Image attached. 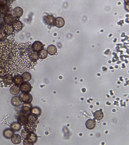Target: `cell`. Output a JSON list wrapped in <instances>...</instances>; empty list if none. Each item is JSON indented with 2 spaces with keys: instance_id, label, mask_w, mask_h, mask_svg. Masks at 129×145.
<instances>
[{
  "instance_id": "cell-9",
  "label": "cell",
  "mask_w": 129,
  "mask_h": 145,
  "mask_svg": "<svg viewBox=\"0 0 129 145\" xmlns=\"http://www.w3.org/2000/svg\"><path fill=\"white\" fill-rule=\"evenodd\" d=\"M13 13L14 17L17 18H18L22 15L23 14V10L22 9L21 7H16L13 10Z\"/></svg>"
},
{
  "instance_id": "cell-6",
  "label": "cell",
  "mask_w": 129,
  "mask_h": 145,
  "mask_svg": "<svg viewBox=\"0 0 129 145\" xmlns=\"http://www.w3.org/2000/svg\"><path fill=\"white\" fill-rule=\"evenodd\" d=\"M4 22L6 24L13 25L14 22L17 21V18L13 16L11 14H7L4 16Z\"/></svg>"
},
{
  "instance_id": "cell-20",
  "label": "cell",
  "mask_w": 129,
  "mask_h": 145,
  "mask_svg": "<svg viewBox=\"0 0 129 145\" xmlns=\"http://www.w3.org/2000/svg\"><path fill=\"white\" fill-rule=\"evenodd\" d=\"M14 29L17 32H19L21 29L23 27L22 24L20 21L17 20L13 25Z\"/></svg>"
},
{
  "instance_id": "cell-4",
  "label": "cell",
  "mask_w": 129,
  "mask_h": 145,
  "mask_svg": "<svg viewBox=\"0 0 129 145\" xmlns=\"http://www.w3.org/2000/svg\"><path fill=\"white\" fill-rule=\"evenodd\" d=\"M32 107L31 104H24L21 108V115L27 116L31 113Z\"/></svg>"
},
{
  "instance_id": "cell-11",
  "label": "cell",
  "mask_w": 129,
  "mask_h": 145,
  "mask_svg": "<svg viewBox=\"0 0 129 145\" xmlns=\"http://www.w3.org/2000/svg\"><path fill=\"white\" fill-rule=\"evenodd\" d=\"M27 123V116L23 115H19L18 118V123L21 126H24Z\"/></svg>"
},
{
  "instance_id": "cell-17",
  "label": "cell",
  "mask_w": 129,
  "mask_h": 145,
  "mask_svg": "<svg viewBox=\"0 0 129 145\" xmlns=\"http://www.w3.org/2000/svg\"><path fill=\"white\" fill-rule=\"evenodd\" d=\"M37 55L38 58L41 59H44L47 58L48 56V53L46 50L43 48L40 51L37 52Z\"/></svg>"
},
{
  "instance_id": "cell-25",
  "label": "cell",
  "mask_w": 129,
  "mask_h": 145,
  "mask_svg": "<svg viewBox=\"0 0 129 145\" xmlns=\"http://www.w3.org/2000/svg\"><path fill=\"white\" fill-rule=\"evenodd\" d=\"M41 110L40 108L37 107H34L32 109L31 113L39 117L41 114Z\"/></svg>"
},
{
  "instance_id": "cell-8",
  "label": "cell",
  "mask_w": 129,
  "mask_h": 145,
  "mask_svg": "<svg viewBox=\"0 0 129 145\" xmlns=\"http://www.w3.org/2000/svg\"><path fill=\"white\" fill-rule=\"evenodd\" d=\"M20 90L23 93H29L31 91L32 86L31 83L27 82H23L20 86Z\"/></svg>"
},
{
  "instance_id": "cell-19",
  "label": "cell",
  "mask_w": 129,
  "mask_h": 145,
  "mask_svg": "<svg viewBox=\"0 0 129 145\" xmlns=\"http://www.w3.org/2000/svg\"><path fill=\"white\" fill-rule=\"evenodd\" d=\"M14 131L11 129L8 128L6 129L3 132L4 136L6 139H10L11 138V136L13 135Z\"/></svg>"
},
{
  "instance_id": "cell-24",
  "label": "cell",
  "mask_w": 129,
  "mask_h": 145,
  "mask_svg": "<svg viewBox=\"0 0 129 145\" xmlns=\"http://www.w3.org/2000/svg\"><path fill=\"white\" fill-rule=\"evenodd\" d=\"M44 18L45 23L48 25L52 24L54 22V18L52 16H45Z\"/></svg>"
},
{
  "instance_id": "cell-2",
  "label": "cell",
  "mask_w": 129,
  "mask_h": 145,
  "mask_svg": "<svg viewBox=\"0 0 129 145\" xmlns=\"http://www.w3.org/2000/svg\"><path fill=\"white\" fill-rule=\"evenodd\" d=\"M27 123L24 126V129L31 133L35 132L37 125L40 122L39 117L32 113L27 116Z\"/></svg>"
},
{
  "instance_id": "cell-23",
  "label": "cell",
  "mask_w": 129,
  "mask_h": 145,
  "mask_svg": "<svg viewBox=\"0 0 129 145\" xmlns=\"http://www.w3.org/2000/svg\"><path fill=\"white\" fill-rule=\"evenodd\" d=\"M11 130L15 132H18V131H20L22 128V126L20 125L18 123H13L11 124Z\"/></svg>"
},
{
  "instance_id": "cell-22",
  "label": "cell",
  "mask_w": 129,
  "mask_h": 145,
  "mask_svg": "<svg viewBox=\"0 0 129 145\" xmlns=\"http://www.w3.org/2000/svg\"><path fill=\"white\" fill-rule=\"evenodd\" d=\"M21 76L22 78L23 81L27 82H28L29 81H31V78H32L31 73L28 72L23 73Z\"/></svg>"
},
{
  "instance_id": "cell-3",
  "label": "cell",
  "mask_w": 129,
  "mask_h": 145,
  "mask_svg": "<svg viewBox=\"0 0 129 145\" xmlns=\"http://www.w3.org/2000/svg\"><path fill=\"white\" fill-rule=\"evenodd\" d=\"M22 102L24 104H31L33 100V97L28 93H22L19 96Z\"/></svg>"
},
{
  "instance_id": "cell-14",
  "label": "cell",
  "mask_w": 129,
  "mask_h": 145,
  "mask_svg": "<svg viewBox=\"0 0 129 145\" xmlns=\"http://www.w3.org/2000/svg\"><path fill=\"white\" fill-rule=\"evenodd\" d=\"M95 125H96L95 121L93 119H88L86 122V127L89 130H92L94 129L95 127Z\"/></svg>"
},
{
  "instance_id": "cell-21",
  "label": "cell",
  "mask_w": 129,
  "mask_h": 145,
  "mask_svg": "<svg viewBox=\"0 0 129 145\" xmlns=\"http://www.w3.org/2000/svg\"><path fill=\"white\" fill-rule=\"evenodd\" d=\"M94 116L95 119L98 120H100L103 118V112L101 110H97L94 113Z\"/></svg>"
},
{
  "instance_id": "cell-16",
  "label": "cell",
  "mask_w": 129,
  "mask_h": 145,
  "mask_svg": "<svg viewBox=\"0 0 129 145\" xmlns=\"http://www.w3.org/2000/svg\"><path fill=\"white\" fill-rule=\"evenodd\" d=\"M54 24L58 27L61 28L63 27L65 24V21L63 18L58 17L55 20Z\"/></svg>"
},
{
  "instance_id": "cell-28",
  "label": "cell",
  "mask_w": 129,
  "mask_h": 145,
  "mask_svg": "<svg viewBox=\"0 0 129 145\" xmlns=\"http://www.w3.org/2000/svg\"><path fill=\"white\" fill-rule=\"evenodd\" d=\"M24 145H33L34 143L31 140V139L29 138L27 139H24L23 141Z\"/></svg>"
},
{
  "instance_id": "cell-15",
  "label": "cell",
  "mask_w": 129,
  "mask_h": 145,
  "mask_svg": "<svg viewBox=\"0 0 129 145\" xmlns=\"http://www.w3.org/2000/svg\"><path fill=\"white\" fill-rule=\"evenodd\" d=\"M23 82L22 78L21 75H16L13 77V83L17 86L21 85Z\"/></svg>"
},
{
  "instance_id": "cell-5",
  "label": "cell",
  "mask_w": 129,
  "mask_h": 145,
  "mask_svg": "<svg viewBox=\"0 0 129 145\" xmlns=\"http://www.w3.org/2000/svg\"><path fill=\"white\" fill-rule=\"evenodd\" d=\"M3 31L7 37L14 35V29L13 25L6 24L3 28Z\"/></svg>"
},
{
  "instance_id": "cell-1",
  "label": "cell",
  "mask_w": 129,
  "mask_h": 145,
  "mask_svg": "<svg viewBox=\"0 0 129 145\" xmlns=\"http://www.w3.org/2000/svg\"><path fill=\"white\" fill-rule=\"evenodd\" d=\"M31 44L30 41L20 43L14 40L0 43V66L13 77L33 68L39 58Z\"/></svg>"
},
{
  "instance_id": "cell-12",
  "label": "cell",
  "mask_w": 129,
  "mask_h": 145,
  "mask_svg": "<svg viewBox=\"0 0 129 145\" xmlns=\"http://www.w3.org/2000/svg\"><path fill=\"white\" fill-rule=\"evenodd\" d=\"M22 104V101L19 96H14L11 100V104L13 106L15 107H18L21 106Z\"/></svg>"
},
{
  "instance_id": "cell-7",
  "label": "cell",
  "mask_w": 129,
  "mask_h": 145,
  "mask_svg": "<svg viewBox=\"0 0 129 145\" xmlns=\"http://www.w3.org/2000/svg\"><path fill=\"white\" fill-rule=\"evenodd\" d=\"M31 48L33 51L37 53L43 49V44L41 42L36 41L31 45Z\"/></svg>"
},
{
  "instance_id": "cell-18",
  "label": "cell",
  "mask_w": 129,
  "mask_h": 145,
  "mask_svg": "<svg viewBox=\"0 0 129 145\" xmlns=\"http://www.w3.org/2000/svg\"><path fill=\"white\" fill-rule=\"evenodd\" d=\"M47 52L49 55H54L57 52V48L54 45H51L47 47Z\"/></svg>"
},
{
  "instance_id": "cell-13",
  "label": "cell",
  "mask_w": 129,
  "mask_h": 145,
  "mask_svg": "<svg viewBox=\"0 0 129 145\" xmlns=\"http://www.w3.org/2000/svg\"><path fill=\"white\" fill-rule=\"evenodd\" d=\"M21 91L20 87L19 86L14 85L12 86L10 89V91L11 94L13 95H18Z\"/></svg>"
},
{
  "instance_id": "cell-10",
  "label": "cell",
  "mask_w": 129,
  "mask_h": 145,
  "mask_svg": "<svg viewBox=\"0 0 129 145\" xmlns=\"http://www.w3.org/2000/svg\"><path fill=\"white\" fill-rule=\"evenodd\" d=\"M11 142L14 144L17 145L20 144L21 142L22 139L21 136L18 134H14L11 138Z\"/></svg>"
},
{
  "instance_id": "cell-26",
  "label": "cell",
  "mask_w": 129,
  "mask_h": 145,
  "mask_svg": "<svg viewBox=\"0 0 129 145\" xmlns=\"http://www.w3.org/2000/svg\"><path fill=\"white\" fill-rule=\"evenodd\" d=\"M31 133H32L24 129L21 132V135L24 139H27L29 137Z\"/></svg>"
},
{
  "instance_id": "cell-27",
  "label": "cell",
  "mask_w": 129,
  "mask_h": 145,
  "mask_svg": "<svg viewBox=\"0 0 129 145\" xmlns=\"http://www.w3.org/2000/svg\"><path fill=\"white\" fill-rule=\"evenodd\" d=\"M28 138L31 139L33 143H35L37 140V136L35 133H32Z\"/></svg>"
}]
</instances>
